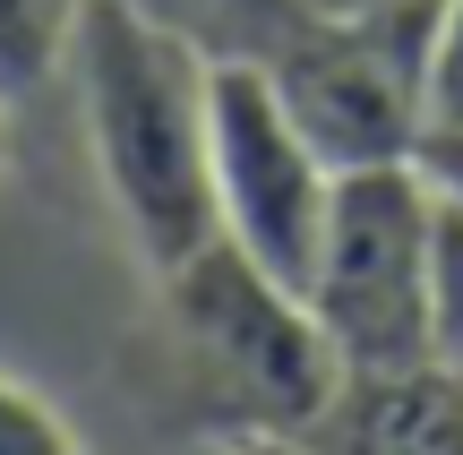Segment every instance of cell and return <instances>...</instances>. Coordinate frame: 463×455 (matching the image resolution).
<instances>
[{"label": "cell", "instance_id": "6da1fadb", "mask_svg": "<svg viewBox=\"0 0 463 455\" xmlns=\"http://www.w3.org/2000/svg\"><path fill=\"white\" fill-rule=\"evenodd\" d=\"M61 86L78 95L95 181L146 275H172L215 241V52L164 0H86Z\"/></svg>", "mask_w": 463, "mask_h": 455}, {"label": "cell", "instance_id": "7a4b0ae2", "mask_svg": "<svg viewBox=\"0 0 463 455\" xmlns=\"http://www.w3.org/2000/svg\"><path fill=\"white\" fill-rule=\"evenodd\" d=\"M430 223L438 181L420 172V155L335 172V206L300 275V301L352 387L430 370Z\"/></svg>", "mask_w": 463, "mask_h": 455}, {"label": "cell", "instance_id": "3957f363", "mask_svg": "<svg viewBox=\"0 0 463 455\" xmlns=\"http://www.w3.org/2000/svg\"><path fill=\"white\" fill-rule=\"evenodd\" d=\"M430 17L438 0H361V9H300L266 34L258 61L283 86L292 120L317 137L335 172L412 164L430 137Z\"/></svg>", "mask_w": 463, "mask_h": 455}, {"label": "cell", "instance_id": "277c9868", "mask_svg": "<svg viewBox=\"0 0 463 455\" xmlns=\"http://www.w3.org/2000/svg\"><path fill=\"white\" fill-rule=\"evenodd\" d=\"M155 284H164L181 344L258 412V430H309L326 412H344L352 378L335 361V344L317 336L309 301L292 284H275L266 267H249L232 241H206L198 258H181Z\"/></svg>", "mask_w": 463, "mask_h": 455}, {"label": "cell", "instance_id": "5b68a950", "mask_svg": "<svg viewBox=\"0 0 463 455\" xmlns=\"http://www.w3.org/2000/svg\"><path fill=\"white\" fill-rule=\"evenodd\" d=\"M206 172H215V241H232L249 267H266L275 284L300 292L317 232H326V206H335V164L292 120V103L266 78L258 52H215Z\"/></svg>", "mask_w": 463, "mask_h": 455}, {"label": "cell", "instance_id": "8992f818", "mask_svg": "<svg viewBox=\"0 0 463 455\" xmlns=\"http://www.w3.org/2000/svg\"><path fill=\"white\" fill-rule=\"evenodd\" d=\"M86 0H0V95L26 103L61 78L69 61V34H78Z\"/></svg>", "mask_w": 463, "mask_h": 455}, {"label": "cell", "instance_id": "52a82bcc", "mask_svg": "<svg viewBox=\"0 0 463 455\" xmlns=\"http://www.w3.org/2000/svg\"><path fill=\"white\" fill-rule=\"evenodd\" d=\"M430 370L463 387V198L438 189L430 223Z\"/></svg>", "mask_w": 463, "mask_h": 455}, {"label": "cell", "instance_id": "ba28073f", "mask_svg": "<svg viewBox=\"0 0 463 455\" xmlns=\"http://www.w3.org/2000/svg\"><path fill=\"white\" fill-rule=\"evenodd\" d=\"M0 455H86V447H78V430H69L26 378L0 370Z\"/></svg>", "mask_w": 463, "mask_h": 455}, {"label": "cell", "instance_id": "9c48e42d", "mask_svg": "<svg viewBox=\"0 0 463 455\" xmlns=\"http://www.w3.org/2000/svg\"><path fill=\"white\" fill-rule=\"evenodd\" d=\"M430 129H463V0L430 17Z\"/></svg>", "mask_w": 463, "mask_h": 455}, {"label": "cell", "instance_id": "30bf717a", "mask_svg": "<svg viewBox=\"0 0 463 455\" xmlns=\"http://www.w3.org/2000/svg\"><path fill=\"white\" fill-rule=\"evenodd\" d=\"M198 9H215L223 26H232V43H223V52H258L266 34H283L300 9H309V0H198Z\"/></svg>", "mask_w": 463, "mask_h": 455}, {"label": "cell", "instance_id": "8fae6325", "mask_svg": "<svg viewBox=\"0 0 463 455\" xmlns=\"http://www.w3.org/2000/svg\"><path fill=\"white\" fill-rule=\"evenodd\" d=\"M420 172L463 198V129H430V137H420Z\"/></svg>", "mask_w": 463, "mask_h": 455}, {"label": "cell", "instance_id": "7c38bea8", "mask_svg": "<svg viewBox=\"0 0 463 455\" xmlns=\"http://www.w3.org/2000/svg\"><path fill=\"white\" fill-rule=\"evenodd\" d=\"M232 455H317V447H300V430H258V439H241Z\"/></svg>", "mask_w": 463, "mask_h": 455}, {"label": "cell", "instance_id": "4fadbf2b", "mask_svg": "<svg viewBox=\"0 0 463 455\" xmlns=\"http://www.w3.org/2000/svg\"><path fill=\"white\" fill-rule=\"evenodd\" d=\"M9 137H17V103L0 95V172H9Z\"/></svg>", "mask_w": 463, "mask_h": 455}, {"label": "cell", "instance_id": "5bb4252c", "mask_svg": "<svg viewBox=\"0 0 463 455\" xmlns=\"http://www.w3.org/2000/svg\"><path fill=\"white\" fill-rule=\"evenodd\" d=\"M309 9H361V0H309Z\"/></svg>", "mask_w": 463, "mask_h": 455}]
</instances>
